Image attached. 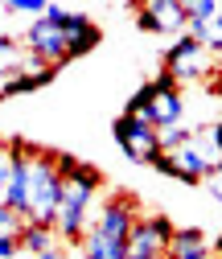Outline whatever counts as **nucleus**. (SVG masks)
<instances>
[{
  "mask_svg": "<svg viewBox=\"0 0 222 259\" xmlns=\"http://www.w3.org/2000/svg\"><path fill=\"white\" fill-rule=\"evenodd\" d=\"M58 177H62V202H58V214H54V235L62 243H82L86 226L95 218V198H99V169L82 165V160L58 152Z\"/></svg>",
  "mask_w": 222,
  "mask_h": 259,
  "instance_id": "f257e3e1",
  "label": "nucleus"
},
{
  "mask_svg": "<svg viewBox=\"0 0 222 259\" xmlns=\"http://www.w3.org/2000/svg\"><path fill=\"white\" fill-rule=\"evenodd\" d=\"M58 202H62L58 152H50V148H33V144H29V214H25V222L54 226Z\"/></svg>",
  "mask_w": 222,
  "mask_h": 259,
  "instance_id": "f03ea898",
  "label": "nucleus"
},
{
  "mask_svg": "<svg viewBox=\"0 0 222 259\" xmlns=\"http://www.w3.org/2000/svg\"><path fill=\"white\" fill-rule=\"evenodd\" d=\"M165 74L181 87V82H202V78H210L214 74V54L202 46V41H194L189 33H181L169 50H165Z\"/></svg>",
  "mask_w": 222,
  "mask_h": 259,
  "instance_id": "7ed1b4c3",
  "label": "nucleus"
},
{
  "mask_svg": "<svg viewBox=\"0 0 222 259\" xmlns=\"http://www.w3.org/2000/svg\"><path fill=\"white\" fill-rule=\"evenodd\" d=\"M173 231L177 226L165 214H140L128 235V259H165Z\"/></svg>",
  "mask_w": 222,
  "mask_h": 259,
  "instance_id": "20e7f679",
  "label": "nucleus"
},
{
  "mask_svg": "<svg viewBox=\"0 0 222 259\" xmlns=\"http://www.w3.org/2000/svg\"><path fill=\"white\" fill-rule=\"evenodd\" d=\"M111 136H115V144L123 148V156L136 160V165H152V160L161 156L156 127L144 123V119H136V115H119V119L111 123Z\"/></svg>",
  "mask_w": 222,
  "mask_h": 259,
  "instance_id": "39448f33",
  "label": "nucleus"
},
{
  "mask_svg": "<svg viewBox=\"0 0 222 259\" xmlns=\"http://www.w3.org/2000/svg\"><path fill=\"white\" fill-rule=\"evenodd\" d=\"M136 218H140L136 202L119 193V198H107L99 210H95V218H91V226H86V231L103 235V239H111V243H128V235H132Z\"/></svg>",
  "mask_w": 222,
  "mask_h": 259,
  "instance_id": "423d86ee",
  "label": "nucleus"
},
{
  "mask_svg": "<svg viewBox=\"0 0 222 259\" xmlns=\"http://www.w3.org/2000/svg\"><path fill=\"white\" fill-rule=\"evenodd\" d=\"M25 54L29 58H37L41 66H62V62H70V54H66V33L54 25V21H46V17H37L33 25L25 29Z\"/></svg>",
  "mask_w": 222,
  "mask_h": 259,
  "instance_id": "0eeeda50",
  "label": "nucleus"
},
{
  "mask_svg": "<svg viewBox=\"0 0 222 259\" xmlns=\"http://www.w3.org/2000/svg\"><path fill=\"white\" fill-rule=\"evenodd\" d=\"M148 91H152V127L161 132V127H177V123H185V95H181V87L161 70L152 82H148Z\"/></svg>",
  "mask_w": 222,
  "mask_h": 259,
  "instance_id": "6e6552de",
  "label": "nucleus"
},
{
  "mask_svg": "<svg viewBox=\"0 0 222 259\" xmlns=\"http://www.w3.org/2000/svg\"><path fill=\"white\" fill-rule=\"evenodd\" d=\"M0 202L17 218L29 214V144H9V177L0 189Z\"/></svg>",
  "mask_w": 222,
  "mask_h": 259,
  "instance_id": "1a4fd4ad",
  "label": "nucleus"
},
{
  "mask_svg": "<svg viewBox=\"0 0 222 259\" xmlns=\"http://www.w3.org/2000/svg\"><path fill=\"white\" fill-rule=\"evenodd\" d=\"M136 25L144 33H185V5L181 0H148Z\"/></svg>",
  "mask_w": 222,
  "mask_h": 259,
  "instance_id": "9d476101",
  "label": "nucleus"
},
{
  "mask_svg": "<svg viewBox=\"0 0 222 259\" xmlns=\"http://www.w3.org/2000/svg\"><path fill=\"white\" fill-rule=\"evenodd\" d=\"M210 255H214V251H210V239H206L202 231H194V226L173 231L169 251H165V259H210Z\"/></svg>",
  "mask_w": 222,
  "mask_h": 259,
  "instance_id": "9b49d317",
  "label": "nucleus"
},
{
  "mask_svg": "<svg viewBox=\"0 0 222 259\" xmlns=\"http://www.w3.org/2000/svg\"><path fill=\"white\" fill-rule=\"evenodd\" d=\"M17 243H21V251L25 255H46L50 247H58V235H54V226H41V222H25L21 226V235H17Z\"/></svg>",
  "mask_w": 222,
  "mask_h": 259,
  "instance_id": "f8f14e48",
  "label": "nucleus"
},
{
  "mask_svg": "<svg viewBox=\"0 0 222 259\" xmlns=\"http://www.w3.org/2000/svg\"><path fill=\"white\" fill-rule=\"evenodd\" d=\"M198 136H202V140L214 148V156L222 160V119H218V123H206V127H198Z\"/></svg>",
  "mask_w": 222,
  "mask_h": 259,
  "instance_id": "ddd939ff",
  "label": "nucleus"
},
{
  "mask_svg": "<svg viewBox=\"0 0 222 259\" xmlns=\"http://www.w3.org/2000/svg\"><path fill=\"white\" fill-rule=\"evenodd\" d=\"M5 13H29V17H41V13H46V0H9Z\"/></svg>",
  "mask_w": 222,
  "mask_h": 259,
  "instance_id": "4468645a",
  "label": "nucleus"
},
{
  "mask_svg": "<svg viewBox=\"0 0 222 259\" xmlns=\"http://www.w3.org/2000/svg\"><path fill=\"white\" fill-rule=\"evenodd\" d=\"M21 226H25V218H17L5 202H0V235H21Z\"/></svg>",
  "mask_w": 222,
  "mask_h": 259,
  "instance_id": "2eb2a0df",
  "label": "nucleus"
},
{
  "mask_svg": "<svg viewBox=\"0 0 222 259\" xmlns=\"http://www.w3.org/2000/svg\"><path fill=\"white\" fill-rule=\"evenodd\" d=\"M17 255H21L17 235H0V259H17Z\"/></svg>",
  "mask_w": 222,
  "mask_h": 259,
  "instance_id": "dca6fc26",
  "label": "nucleus"
},
{
  "mask_svg": "<svg viewBox=\"0 0 222 259\" xmlns=\"http://www.w3.org/2000/svg\"><path fill=\"white\" fill-rule=\"evenodd\" d=\"M202 185H206V189H210V193H214V202H218V206H222V169H214V173H210V177H206V181H202Z\"/></svg>",
  "mask_w": 222,
  "mask_h": 259,
  "instance_id": "f3484780",
  "label": "nucleus"
},
{
  "mask_svg": "<svg viewBox=\"0 0 222 259\" xmlns=\"http://www.w3.org/2000/svg\"><path fill=\"white\" fill-rule=\"evenodd\" d=\"M5 177H9V144H0V189H5Z\"/></svg>",
  "mask_w": 222,
  "mask_h": 259,
  "instance_id": "a211bd4d",
  "label": "nucleus"
},
{
  "mask_svg": "<svg viewBox=\"0 0 222 259\" xmlns=\"http://www.w3.org/2000/svg\"><path fill=\"white\" fill-rule=\"evenodd\" d=\"M37 259H70V251L58 243V247H50V251H46V255H37Z\"/></svg>",
  "mask_w": 222,
  "mask_h": 259,
  "instance_id": "6ab92c4d",
  "label": "nucleus"
},
{
  "mask_svg": "<svg viewBox=\"0 0 222 259\" xmlns=\"http://www.w3.org/2000/svg\"><path fill=\"white\" fill-rule=\"evenodd\" d=\"M70 259H82V255H70Z\"/></svg>",
  "mask_w": 222,
  "mask_h": 259,
  "instance_id": "aec40b11",
  "label": "nucleus"
}]
</instances>
